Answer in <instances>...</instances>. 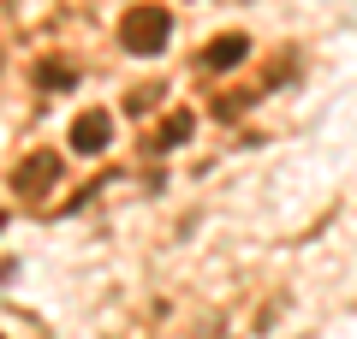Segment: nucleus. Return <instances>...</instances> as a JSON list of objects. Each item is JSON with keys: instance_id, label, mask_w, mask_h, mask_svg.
Segmentation results:
<instances>
[{"instance_id": "1", "label": "nucleus", "mask_w": 357, "mask_h": 339, "mask_svg": "<svg viewBox=\"0 0 357 339\" xmlns=\"http://www.w3.org/2000/svg\"><path fill=\"white\" fill-rule=\"evenodd\" d=\"M167 36H173V18H167V6H131L126 18H119V42H126V54H161Z\"/></svg>"}, {"instance_id": "2", "label": "nucleus", "mask_w": 357, "mask_h": 339, "mask_svg": "<svg viewBox=\"0 0 357 339\" xmlns=\"http://www.w3.org/2000/svg\"><path fill=\"white\" fill-rule=\"evenodd\" d=\"M60 173H66L60 149H36V155H24V161H18L13 190H18V197H48V190L60 185Z\"/></svg>"}, {"instance_id": "3", "label": "nucleus", "mask_w": 357, "mask_h": 339, "mask_svg": "<svg viewBox=\"0 0 357 339\" xmlns=\"http://www.w3.org/2000/svg\"><path fill=\"white\" fill-rule=\"evenodd\" d=\"M107 137H114V113L107 107H84L72 119V155H102Z\"/></svg>"}, {"instance_id": "4", "label": "nucleus", "mask_w": 357, "mask_h": 339, "mask_svg": "<svg viewBox=\"0 0 357 339\" xmlns=\"http://www.w3.org/2000/svg\"><path fill=\"white\" fill-rule=\"evenodd\" d=\"M244 54H250V42H244V36H215L203 48V66H208V72H232Z\"/></svg>"}, {"instance_id": "5", "label": "nucleus", "mask_w": 357, "mask_h": 339, "mask_svg": "<svg viewBox=\"0 0 357 339\" xmlns=\"http://www.w3.org/2000/svg\"><path fill=\"white\" fill-rule=\"evenodd\" d=\"M191 137V113H173L161 131H155V149H167V143H185Z\"/></svg>"}, {"instance_id": "6", "label": "nucleus", "mask_w": 357, "mask_h": 339, "mask_svg": "<svg viewBox=\"0 0 357 339\" xmlns=\"http://www.w3.org/2000/svg\"><path fill=\"white\" fill-rule=\"evenodd\" d=\"M72 77H77V72H72V66H60V60H42V66H36V84H48V89L72 84Z\"/></svg>"}]
</instances>
